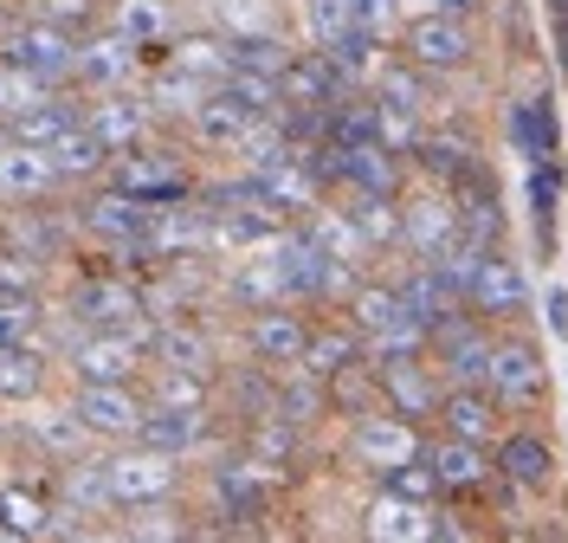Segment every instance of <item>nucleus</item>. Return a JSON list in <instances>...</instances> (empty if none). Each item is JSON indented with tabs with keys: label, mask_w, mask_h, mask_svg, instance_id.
<instances>
[{
	"label": "nucleus",
	"mask_w": 568,
	"mask_h": 543,
	"mask_svg": "<svg viewBox=\"0 0 568 543\" xmlns=\"http://www.w3.org/2000/svg\"><path fill=\"white\" fill-rule=\"evenodd\" d=\"M439 428L459 440H478V446H491L497 440V421H504V408H497V395L485 389V382H453L446 395H439Z\"/></svg>",
	"instance_id": "13"
},
{
	"label": "nucleus",
	"mask_w": 568,
	"mask_h": 543,
	"mask_svg": "<svg viewBox=\"0 0 568 543\" xmlns=\"http://www.w3.org/2000/svg\"><path fill=\"white\" fill-rule=\"evenodd\" d=\"M213 91H220L226 104H240V110H246V117H272V110H278V78L240 72V66H233V72H226V78H220Z\"/></svg>",
	"instance_id": "35"
},
{
	"label": "nucleus",
	"mask_w": 568,
	"mask_h": 543,
	"mask_svg": "<svg viewBox=\"0 0 568 543\" xmlns=\"http://www.w3.org/2000/svg\"><path fill=\"white\" fill-rule=\"evenodd\" d=\"M375 104H394L400 117H414V123H433L439 117V98H433V72H420L414 59H400V66H375Z\"/></svg>",
	"instance_id": "15"
},
{
	"label": "nucleus",
	"mask_w": 568,
	"mask_h": 543,
	"mask_svg": "<svg viewBox=\"0 0 568 543\" xmlns=\"http://www.w3.org/2000/svg\"><path fill=\"white\" fill-rule=\"evenodd\" d=\"M71 318L91 330H136L149 318V304H142V285H130V279H78Z\"/></svg>",
	"instance_id": "7"
},
{
	"label": "nucleus",
	"mask_w": 568,
	"mask_h": 543,
	"mask_svg": "<svg viewBox=\"0 0 568 543\" xmlns=\"http://www.w3.org/2000/svg\"><path fill=\"white\" fill-rule=\"evenodd\" d=\"M45 188H59V169H52L45 149H27V143L0 149V194L7 201H39Z\"/></svg>",
	"instance_id": "26"
},
{
	"label": "nucleus",
	"mask_w": 568,
	"mask_h": 543,
	"mask_svg": "<svg viewBox=\"0 0 568 543\" xmlns=\"http://www.w3.org/2000/svg\"><path fill=\"white\" fill-rule=\"evenodd\" d=\"M52 531V505L33 485H0V537H45Z\"/></svg>",
	"instance_id": "31"
},
{
	"label": "nucleus",
	"mask_w": 568,
	"mask_h": 543,
	"mask_svg": "<svg viewBox=\"0 0 568 543\" xmlns=\"http://www.w3.org/2000/svg\"><path fill=\"white\" fill-rule=\"evenodd\" d=\"M84 130H91L110 155H123V149H136L142 137H149V104H142V98H116V91H104L98 104L84 110Z\"/></svg>",
	"instance_id": "18"
},
{
	"label": "nucleus",
	"mask_w": 568,
	"mask_h": 543,
	"mask_svg": "<svg viewBox=\"0 0 568 543\" xmlns=\"http://www.w3.org/2000/svg\"><path fill=\"white\" fill-rule=\"evenodd\" d=\"M368 537L382 543H426L433 537V511L420 499H400V492H382L375 505H368V524H362Z\"/></svg>",
	"instance_id": "24"
},
{
	"label": "nucleus",
	"mask_w": 568,
	"mask_h": 543,
	"mask_svg": "<svg viewBox=\"0 0 568 543\" xmlns=\"http://www.w3.org/2000/svg\"><path fill=\"white\" fill-rule=\"evenodd\" d=\"M226 298L240 304V311H265V304H284V272L278 259H272V240L258 247L252 259L233 265V279H226Z\"/></svg>",
	"instance_id": "25"
},
{
	"label": "nucleus",
	"mask_w": 568,
	"mask_h": 543,
	"mask_svg": "<svg viewBox=\"0 0 568 543\" xmlns=\"http://www.w3.org/2000/svg\"><path fill=\"white\" fill-rule=\"evenodd\" d=\"M400 240L420 259L439 253V247H453V240H459V208H453V194H414V201L400 208Z\"/></svg>",
	"instance_id": "17"
},
{
	"label": "nucleus",
	"mask_w": 568,
	"mask_h": 543,
	"mask_svg": "<svg viewBox=\"0 0 568 543\" xmlns=\"http://www.w3.org/2000/svg\"><path fill=\"white\" fill-rule=\"evenodd\" d=\"M433 356L453 382H485V362H491V336L478 324H439L433 330Z\"/></svg>",
	"instance_id": "23"
},
{
	"label": "nucleus",
	"mask_w": 568,
	"mask_h": 543,
	"mask_svg": "<svg viewBox=\"0 0 568 543\" xmlns=\"http://www.w3.org/2000/svg\"><path fill=\"white\" fill-rule=\"evenodd\" d=\"M213 20L226 27V39H240V33H278V7H272V0H213Z\"/></svg>",
	"instance_id": "38"
},
{
	"label": "nucleus",
	"mask_w": 568,
	"mask_h": 543,
	"mask_svg": "<svg viewBox=\"0 0 568 543\" xmlns=\"http://www.w3.org/2000/svg\"><path fill=\"white\" fill-rule=\"evenodd\" d=\"M39 330H45V311H39V298H7V291H0V343L39 350Z\"/></svg>",
	"instance_id": "39"
},
{
	"label": "nucleus",
	"mask_w": 568,
	"mask_h": 543,
	"mask_svg": "<svg viewBox=\"0 0 568 543\" xmlns=\"http://www.w3.org/2000/svg\"><path fill=\"white\" fill-rule=\"evenodd\" d=\"M169 66L187 72V78H201V84L213 91L220 78L233 72V46H226V39H213V33H181L175 52H169Z\"/></svg>",
	"instance_id": "29"
},
{
	"label": "nucleus",
	"mask_w": 568,
	"mask_h": 543,
	"mask_svg": "<svg viewBox=\"0 0 568 543\" xmlns=\"http://www.w3.org/2000/svg\"><path fill=\"white\" fill-rule=\"evenodd\" d=\"M71 123V110L59 104V98H45V104H33V110H20L13 123H7V137L13 143H27V149H52V137Z\"/></svg>",
	"instance_id": "36"
},
{
	"label": "nucleus",
	"mask_w": 568,
	"mask_h": 543,
	"mask_svg": "<svg viewBox=\"0 0 568 543\" xmlns=\"http://www.w3.org/2000/svg\"><path fill=\"white\" fill-rule=\"evenodd\" d=\"M142 227H149V201L123 194V188H104V194H91V201H84V233L110 240L116 253H136Z\"/></svg>",
	"instance_id": "14"
},
{
	"label": "nucleus",
	"mask_w": 568,
	"mask_h": 543,
	"mask_svg": "<svg viewBox=\"0 0 568 543\" xmlns=\"http://www.w3.org/2000/svg\"><path fill=\"white\" fill-rule=\"evenodd\" d=\"M52 91H59V84H52V78L27 72V66H13V59H7V66H0V117H7V123H13V117H20V110L45 104V98H52Z\"/></svg>",
	"instance_id": "34"
},
{
	"label": "nucleus",
	"mask_w": 568,
	"mask_h": 543,
	"mask_svg": "<svg viewBox=\"0 0 568 543\" xmlns=\"http://www.w3.org/2000/svg\"><path fill=\"white\" fill-rule=\"evenodd\" d=\"M304 336H311V324H304L297 311H284V304H265V311H252V324H246V350H252L258 362L284 369V362L304 356Z\"/></svg>",
	"instance_id": "16"
},
{
	"label": "nucleus",
	"mask_w": 568,
	"mask_h": 543,
	"mask_svg": "<svg viewBox=\"0 0 568 543\" xmlns=\"http://www.w3.org/2000/svg\"><path fill=\"white\" fill-rule=\"evenodd\" d=\"M465 304L478 318H524L530 311V279L517 272V259H504L485 247L478 265H471V279H465Z\"/></svg>",
	"instance_id": "5"
},
{
	"label": "nucleus",
	"mask_w": 568,
	"mask_h": 543,
	"mask_svg": "<svg viewBox=\"0 0 568 543\" xmlns=\"http://www.w3.org/2000/svg\"><path fill=\"white\" fill-rule=\"evenodd\" d=\"M485 389L497 395V408H542V395H549L542 350H536V343H491Z\"/></svg>",
	"instance_id": "3"
},
{
	"label": "nucleus",
	"mask_w": 568,
	"mask_h": 543,
	"mask_svg": "<svg viewBox=\"0 0 568 543\" xmlns=\"http://www.w3.org/2000/svg\"><path fill=\"white\" fill-rule=\"evenodd\" d=\"M39 13H45V20H59V27H71V20H91V13H98V0H39Z\"/></svg>",
	"instance_id": "48"
},
{
	"label": "nucleus",
	"mask_w": 568,
	"mask_h": 543,
	"mask_svg": "<svg viewBox=\"0 0 568 543\" xmlns=\"http://www.w3.org/2000/svg\"><path fill=\"white\" fill-rule=\"evenodd\" d=\"M426 466L439 479V492H478V485L491 479V453H485L478 440L446 434L439 446H426Z\"/></svg>",
	"instance_id": "20"
},
{
	"label": "nucleus",
	"mask_w": 568,
	"mask_h": 543,
	"mask_svg": "<svg viewBox=\"0 0 568 543\" xmlns=\"http://www.w3.org/2000/svg\"><path fill=\"white\" fill-rule=\"evenodd\" d=\"M0 59H13V66H27V72L65 84L71 66H78V39H71V27H59V20L39 13V20H13V39H7Z\"/></svg>",
	"instance_id": "4"
},
{
	"label": "nucleus",
	"mask_w": 568,
	"mask_h": 543,
	"mask_svg": "<svg viewBox=\"0 0 568 543\" xmlns=\"http://www.w3.org/2000/svg\"><path fill=\"white\" fill-rule=\"evenodd\" d=\"M33 434L52 446V453H78L84 440H91V428L71 414V408H45V414H33Z\"/></svg>",
	"instance_id": "44"
},
{
	"label": "nucleus",
	"mask_w": 568,
	"mask_h": 543,
	"mask_svg": "<svg viewBox=\"0 0 568 543\" xmlns=\"http://www.w3.org/2000/svg\"><path fill=\"white\" fill-rule=\"evenodd\" d=\"M549 13H568V0H549Z\"/></svg>",
	"instance_id": "53"
},
{
	"label": "nucleus",
	"mask_w": 568,
	"mask_h": 543,
	"mask_svg": "<svg viewBox=\"0 0 568 543\" xmlns=\"http://www.w3.org/2000/svg\"><path fill=\"white\" fill-rule=\"evenodd\" d=\"M130 440H136V446H155V453H169V460H181V453L201 440V408H169V401H149Z\"/></svg>",
	"instance_id": "22"
},
{
	"label": "nucleus",
	"mask_w": 568,
	"mask_h": 543,
	"mask_svg": "<svg viewBox=\"0 0 568 543\" xmlns=\"http://www.w3.org/2000/svg\"><path fill=\"white\" fill-rule=\"evenodd\" d=\"M142 408H149V401L130 395V382H78V395H71V414H78L91 434H104V440H130L136 434Z\"/></svg>",
	"instance_id": "11"
},
{
	"label": "nucleus",
	"mask_w": 568,
	"mask_h": 543,
	"mask_svg": "<svg viewBox=\"0 0 568 543\" xmlns=\"http://www.w3.org/2000/svg\"><path fill=\"white\" fill-rule=\"evenodd\" d=\"M39 389H45V356L0 343V401H39Z\"/></svg>",
	"instance_id": "32"
},
{
	"label": "nucleus",
	"mask_w": 568,
	"mask_h": 543,
	"mask_svg": "<svg viewBox=\"0 0 568 543\" xmlns=\"http://www.w3.org/2000/svg\"><path fill=\"white\" fill-rule=\"evenodd\" d=\"M388 492H400V499H439V479H433V466H426V453H414V460H400V466L388 472Z\"/></svg>",
	"instance_id": "45"
},
{
	"label": "nucleus",
	"mask_w": 568,
	"mask_h": 543,
	"mask_svg": "<svg viewBox=\"0 0 568 543\" xmlns=\"http://www.w3.org/2000/svg\"><path fill=\"white\" fill-rule=\"evenodd\" d=\"M304 27H311V46L329 52L355 27V0H304Z\"/></svg>",
	"instance_id": "41"
},
{
	"label": "nucleus",
	"mask_w": 568,
	"mask_h": 543,
	"mask_svg": "<svg viewBox=\"0 0 568 543\" xmlns=\"http://www.w3.org/2000/svg\"><path fill=\"white\" fill-rule=\"evenodd\" d=\"M149 356L162 362V369H194V375H213V343L201 336V330H187V324H155Z\"/></svg>",
	"instance_id": "30"
},
{
	"label": "nucleus",
	"mask_w": 568,
	"mask_h": 543,
	"mask_svg": "<svg viewBox=\"0 0 568 543\" xmlns=\"http://www.w3.org/2000/svg\"><path fill=\"white\" fill-rule=\"evenodd\" d=\"M394 7H407V13H465L478 0H394Z\"/></svg>",
	"instance_id": "49"
},
{
	"label": "nucleus",
	"mask_w": 568,
	"mask_h": 543,
	"mask_svg": "<svg viewBox=\"0 0 568 543\" xmlns=\"http://www.w3.org/2000/svg\"><path fill=\"white\" fill-rule=\"evenodd\" d=\"M304 369H311V375H317V382H336V375H355V369H362V362H368V343H362V330L355 324H329V330H311V336H304Z\"/></svg>",
	"instance_id": "19"
},
{
	"label": "nucleus",
	"mask_w": 568,
	"mask_h": 543,
	"mask_svg": "<svg viewBox=\"0 0 568 543\" xmlns=\"http://www.w3.org/2000/svg\"><path fill=\"white\" fill-rule=\"evenodd\" d=\"M246 123H252V117H246L240 104H226L220 91H207L201 104L187 110V130H194V143H207V149H226V155H233V143L246 137Z\"/></svg>",
	"instance_id": "28"
},
{
	"label": "nucleus",
	"mask_w": 568,
	"mask_h": 543,
	"mask_svg": "<svg viewBox=\"0 0 568 543\" xmlns=\"http://www.w3.org/2000/svg\"><path fill=\"white\" fill-rule=\"evenodd\" d=\"M45 155H52L59 181H91V175H104V169H110V149L98 143V137H91L78 117H71L59 137H52V149H45Z\"/></svg>",
	"instance_id": "27"
},
{
	"label": "nucleus",
	"mask_w": 568,
	"mask_h": 543,
	"mask_svg": "<svg viewBox=\"0 0 568 543\" xmlns=\"http://www.w3.org/2000/svg\"><path fill=\"white\" fill-rule=\"evenodd\" d=\"M349 453H355V466H368V472H382V479H388L400 460H414V453H420V428H414V421H400V414H388V408H375V414H362V421H355Z\"/></svg>",
	"instance_id": "8"
},
{
	"label": "nucleus",
	"mask_w": 568,
	"mask_h": 543,
	"mask_svg": "<svg viewBox=\"0 0 568 543\" xmlns=\"http://www.w3.org/2000/svg\"><path fill=\"white\" fill-rule=\"evenodd\" d=\"M71 375L78 382H130L142 362V343L130 330H84L78 343H71Z\"/></svg>",
	"instance_id": "9"
},
{
	"label": "nucleus",
	"mask_w": 568,
	"mask_h": 543,
	"mask_svg": "<svg viewBox=\"0 0 568 543\" xmlns=\"http://www.w3.org/2000/svg\"><path fill=\"white\" fill-rule=\"evenodd\" d=\"M155 401H169V408H201V401H207V375H194V369H162Z\"/></svg>",
	"instance_id": "46"
},
{
	"label": "nucleus",
	"mask_w": 568,
	"mask_h": 543,
	"mask_svg": "<svg viewBox=\"0 0 568 543\" xmlns=\"http://www.w3.org/2000/svg\"><path fill=\"white\" fill-rule=\"evenodd\" d=\"M7 39H13V13L0 7V52H7Z\"/></svg>",
	"instance_id": "51"
},
{
	"label": "nucleus",
	"mask_w": 568,
	"mask_h": 543,
	"mask_svg": "<svg viewBox=\"0 0 568 543\" xmlns=\"http://www.w3.org/2000/svg\"><path fill=\"white\" fill-rule=\"evenodd\" d=\"M110 27L130 33L136 46H155V39L169 33V0H116V20Z\"/></svg>",
	"instance_id": "37"
},
{
	"label": "nucleus",
	"mask_w": 568,
	"mask_h": 543,
	"mask_svg": "<svg viewBox=\"0 0 568 543\" xmlns=\"http://www.w3.org/2000/svg\"><path fill=\"white\" fill-rule=\"evenodd\" d=\"M142 66V46L130 33H98V39H78V66H71V78L78 84H91V91H116V84H130Z\"/></svg>",
	"instance_id": "12"
},
{
	"label": "nucleus",
	"mask_w": 568,
	"mask_h": 543,
	"mask_svg": "<svg viewBox=\"0 0 568 543\" xmlns=\"http://www.w3.org/2000/svg\"><path fill=\"white\" fill-rule=\"evenodd\" d=\"M65 485H71V499H84V505H110V492H104V466H84V472H71Z\"/></svg>",
	"instance_id": "47"
},
{
	"label": "nucleus",
	"mask_w": 568,
	"mask_h": 543,
	"mask_svg": "<svg viewBox=\"0 0 568 543\" xmlns=\"http://www.w3.org/2000/svg\"><path fill=\"white\" fill-rule=\"evenodd\" d=\"M104 492H110V505H130V511L162 505L175 492V460L155 453V446H130V453L104 460Z\"/></svg>",
	"instance_id": "1"
},
{
	"label": "nucleus",
	"mask_w": 568,
	"mask_h": 543,
	"mask_svg": "<svg viewBox=\"0 0 568 543\" xmlns=\"http://www.w3.org/2000/svg\"><path fill=\"white\" fill-rule=\"evenodd\" d=\"M7 143H13V137H7V117H0V149H7Z\"/></svg>",
	"instance_id": "52"
},
{
	"label": "nucleus",
	"mask_w": 568,
	"mask_h": 543,
	"mask_svg": "<svg viewBox=\"0 0 568 543\" xmlns=\"http://www.w3.org/2000/svg\"><path fill=\"white\" fill-rule=\"evenodd\" d=\"M39 285H45V259L20 253V247H0V291L7 298H39Z\"/></svg>",
	"instance_id": "43"
},
{
	"label": "nucleus",
	"mask_w": 568,
	"mask_h": 543,
	"mask_svg": "<svg viewBox=\"0 0 568 543\" xmlns=\"http://www.w3.org/2000/svg\"><path fill=\"white\" fill-rule=\"evenodd\" d=\"M517 492H542L549 479H556V453H549V440L542 434H497V466Z\"/></svg>",
	"instance_id": "21"
},
{
	"label": "nucleus",
	"mask_w": 568,
	"mask_h": 543,
	"mask_svg": "<svg viewBox=\"0 0 568 543\" xmlns=\"http://www.w3.org/2000/svg\"><path fill=\"white\" fill-rule=\"evenodd\" d=\"M368 369H375V389H382V408L388 414L420 428L426 414L439 408V382H433V369L420 356H382V362H368Z\"/></svg>",
	"instance_id": "6"
},
{
	"label": "nucleus",
	"mask_w": 568,
	"mask_h": 543,
	"mask_svg": "<svg viewBox=\"0 0 568 543\" xmlns=\"http://www.w3.org/2000/svg\"><path fill=\"white\" fill-rule=\"evenodd\" d=\"M400 46H407V59L433 78L471 66V27H465L459 13H414L407 33H400Z\"/></svg>",
	"instance_id": "2"
},
{
	"label": "nucleus",
	"mask_w": 568,
	"mask_h": 543,
	"mask_svg": "<svg viewBox=\"0 0 568 543\" xmlns=\"http://www.w3.org/2000/svg\"><path fill=\"white\" fill-rule=\"evenodd\" d=\"M110 188H123V194H136L149 208H162V201H181L187 194V175H181V162H169V155L123 149V155H110Z\"/></svg>",
	"instance_id": "10"
},
{
	"label": "nucleus",
	"mask_w": 568,
	"mask_h": 543,
	"mask_svg": "<svg viewBox=\"0 0 568 543\" xmlns=\"http://www.w3.org/2000/svg\"><path fill=\"white\" fill-rule=\"evenodd\" d=\"M201 98H207V84H201V78H187V72H175V66H169L162 78H149V84H142V104H155V110H181V117L201 104Z\"/></svg>",
	"instance_id": "40"
},
{
	"label": "nucleus",
	"mask_w": 568,
	"mask_h": 543,
	"mask_svg": "<svg viewBox=\"0 0 568 543\" xmlns=\"http://www.w3.org/2000/svg\"><path fill=\"white\" fill-rule=\"evenodd\" d=\"M556 46H562V72H568V13H556Z\"/></svg>",
	"instance_id": "50"
},
{
	"label": "nucleus",
	"mask_w": 568,
	"mask_h": 543,
	"mask_svg": "<svg viewBox=\"0 0 568 543\" xmlns=\"http://www.w3.org/2000/svg\"><path fill=\"white\" fill-rule=\"evenodd\" d=\"M226 46H233V66H240V72L284 78V66H291V46H284L278 33H240V39H226Z\"/></svg>",
	"instance_id": "33"
},
{
	"label": "nucleus",
	"mask_w": 568,
	"mask_h": 543,
	"mask_svg": "<svg viewBox=\"0 0 568 543\" xmlns=\"http://www.w3.org/2000/svg\"><path fill=\"white\" fill-rule=\"evenodd\" d=\"M517 137H524V149L536 162H556V110H549V98L517 104Z\"/></svg>",
	"instance_id": "42"
}]
</instances>
